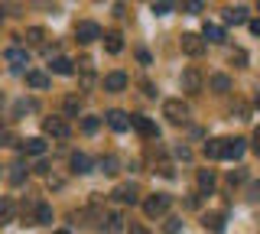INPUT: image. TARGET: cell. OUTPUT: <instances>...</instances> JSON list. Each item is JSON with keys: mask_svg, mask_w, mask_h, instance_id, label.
<instances>
[{"mask_svg": "<svg viewBox=\"0 0 260 234\" xmlns=\"http://www.w3.org/2000/svg\"><path fill=\"white\" fill-rule=\"evenodd\" d=\"M162 117H166L169 124H185V120H189V104H185L182 98L162 101Z\"/></svg>", "mask_w": 260, "mask_h": 234, "instance_id": "1", "label": "cell"}, {"mask_svg": "<svg viewBox=\"0 0 260 234\" xmlns=\"http://www.w3.org/2000/svg\"><path fill=\"white\" fill-rule=\"evenodd\" d=\"M104 49H108L111 55H117L120 49H124V36H120L117 29H111V33H104Z\"/></svg>", "mask_w": 260, "mask_h": 234, "instance_id": "11", "label": "cell"}, {"mask_svg": "<svg viewBox=\"0 0 260 234\" xmlns=\"http://www.w3.org/2000/svg\"><path fill=\"white\" fill-rule=\"evenodd\" d=\"M202 36H205L208 43H224V29H221V26H215V23H205Z\"/></svg>", "mask_w": 260, "mask_h": 234, "instance_id": "18", "label": "cell"}, {"mask_svg": "<svg viewBox=\"0 0 260 234\" xmlns=\"http://www.w3.org/2000/svg\"><path fill=\"white\" fill-rule=\"evenodd\" d=\"M130 127H137V130H140L143 137H159V130H156V124H153L150 117H143V114H130Z\"/></svg>", "mask_w": 260, "mask_h": 234, "instance_id": "7", "label": "cell"}, {"mask_svg": "<svg viewBox=\"0 0 260 234\" xmlns=\"http://www.w3.org/2000/svg\"><path fill=\"white\" fill-rule=\"evenodd\" d=\"M250 143H254V153H257V156H260V127H257V130H254V140H250Z\"/></svg>", "mask_w": 260, "mask_h": 234, "instance_id": "38", "label": "cell"}, {"mask_svg": "<svg viewBox=\"0 0 260 234\" xmlns=\"http://www.w3.org/2000/svg\"><path fill=\"white\" fill-rule=\"evenodd\" d=\"M244 140H238V137H234V140H224V156L221 159H241L244 156Z\"/></svg>", "mask_w": 260, "mask_h": 234, "instance_id": "10", "label": "cell"}, {"mask_svg": "<svg viewBox=\"0 0 260 234\" xmlns=\"http://www.w3.org/2000/svg\"><path fill=\"white\" fill-rule=\"evenodd\" d=\"M205 156L208 159H221L224 156V140H208L205 143Z\"/></svg>", "mask_w": 260, "mask_h": 234, "instance_id": "21", "label": "cell"}, {"mask_svg": "<svg viewBox=\"0 0 260 234\" xmlns=\"http://www.w3.org/2000/svg\"><path fill=\"white\" fill-rule=\"evenodd\" d=\"M114 198H117V202H124V205H134V202H137V189H134V185H117Z\"/></svg>", "mask_w": 260, "mask_h": 234, "instance_id": "15", "label": "cell"}, {"mask_svg": "<svg viewBox=\"0 0 260 234\" xmlns=\"http://www.w3.org/2000/svg\"><path fill=\"white\" fill-rule=\"evenodd\" d=\"M101 173H108V176L117 173V156H104L101 159Z\"/></svg>", "mask_w": 260, "mask_h": 234, "instance_id": "28", "label": "cell"}, {"mask_svg": "<svg viewBox=\"0 0 260 234\" xmlns=\"http://www.w3.org/2000/svg\"><path fill=\"white\" fill-rule=\"evenodd\" d=\"M127 88V75L124 72H111V75H104V91H124Z\"/></svg>", "mask_w": 260, "mask_h": 234, "instance_id": "9", "label": "cell"}, {"mask_svg": "<svg viewBox=\"0 0 260 234\" xmlns=\"http://www.w3.org/2000/svg\"><path fill=\"white\" fill-rule=\"evenodd\" d=\"M127 234H150V231H146L143 224H130V228H127Z\"/></svg>", "mask_w": 260, "mask_h": 234, "instance_id": "37", "label": "cell"}, {"mask_svg": "<svg viewBox=\"0 0 260 234\" xmlns=\"http://www.w3.org/2000/svg\"><path fill=\"white\" fill-rule=\"evenodd\" d=\"M231 62H238V65L244 69V65H247V52H244V49H234L231 52Z\"/></svg>", "mask_w": 260, "mask_h": 234, "instance_id": "33", "label": "cell"}, {"mask_svg": "<svg viewBox=\"0 0 260 234\" xmlns=\"http://www.w3.org/2000/svg\"><path fill=\"white\" fill-rule=\"evenodd\" d=\"M49 221H52V205L39 202V205H36V215H32V224H49Z\"/></svg>", "mask_w": 260, "mask_h": 234, "instance_id": "16", "label": "cell"}, {"mask_svg": "<svg viewBox=\"0 0 260 234\" xmlns=\"http://www.w3.org/2000/svg\"><path fill=\"white\" fill-rule=\"evenodd\" d=\"M199 189L202 192H211V189H215V173H211V169H202V173H199Z\"/></svg>", "mask_w": 260, "mask_h": 234, "instance_id": "24", "label": "cell"}, {"mask_svg": "<svg viewBox=\"0 0 260 234\" xmlns=\"http://www.w3.org/2000/svg\"><path fill=\"white\" fill-rule=\"evenodd\" d=\"M120 231H124V215H120V212H111L108 215V224L101 228V234H120Z\"/></svg>", "mask_w": 260, "mask_h": 234, "instance_id": "12", "label": "cell"}, {"mask_svg": "<svg viewBox=\"0 0 260 234\" xmlns=\"http://www.w3.org/2000/svg\"><path fill=\"white\" fill-rule=\"evenodd\" d=\"M250 33H254V36H260V20H254V23H250Z\"/></svg>", "mask_w": 260, "mask_h": 234, "instance_id": "40", "label": "cell"}, {"mask_svg": "<svg viewBox=\"0 0 260 234\" xmlns=\"http://www.w3.org/2000/svg\"><path fill=\"white\" fill-rule=\"evenodd\" d=\"M202 85H205V78H202V72L195 69V65H189V69L182 72V91L199 94V91H202Z\"/></svg>", "mask_w": 260, "mask_h": 234, "instance_id": "3", "label": "cell"}, {"mask_svg": "<svg viewBox=\"0 0 260 234\" xmlns=\"http://www.w3.org/2000/svg\"><path fill=\"white\" fill-rule=\"evenodd\" d=\"M257 108H260V91H257Z\"/></svg>", "mask_w": 260, "mask_h": 234, "instance_id": "41", "label": "cell"}, {"mask_svg": "<svg viewBox=\"0 0 260 234\" xmlns=\"http://www.w3.org/2000/svg\"><path fill=\"white\" fill-rule=\"evenodd\" d=\"M234 114H238V120H247V104H234Z\"/></svg>", "mask_w": 260, "mask_h": 234, "instance_id": "35", "label": "cell"}, {"mask_svg": "<svg viewBox=\"0 0 260 234\" xmlns=\"http://www.w3.org/2000/svg\"><path fill=\"white\" fill-rule=\"evenodd\" d=\"M52 72H55V75H72V72H75V62L65 59V55H59V59L52 62Z\"/></svg>", "mask_w": 260, "mask_h": 234, "instance_id": "19", "label": "cell"}, {"mask_svg": "<svg viewBox=\"0 0 260 234\" xmlns=\"http://www.w3.org/2000/svg\"><path fill=\"white\" fill-rule=\"evenodd\" d=\"M10 169H13V173H10V182H13V185H20V182H23V176H26V173H23L26 166H23V163H13Z\"/></svg>", "mask_w": 260, "mask_h": 234, "instance_id": "29", "label": "cell"}, {"mask_svg": "<svg viewBox=\"0 0 260 234\" xmlns=\"http://www.w3.org/2000/svg\"><path fill=\"white\" fill-rule=\"evenodd\" d=\"M43 127H46V133H49V137H55V140H65V137L72 133V127L65 124V117H49Z\"/></svg>", "mask_w": 260, "mask_h": 234, "instance_id": "6", "label": "cell"}, {"mask_svg": "<svg viewBox=\"0 0 260 234\" xmlns=\"http://www.w3.org/2000/svg\"><path fill=\"white\" fill-rule=\"evenodd\" d=\"M179 46H182V52H185V55H202V52H205V39L195 36V33H182Z\"/></svg>", "mask_w": 260, "mask_h": 234, "instance_id": "5", "label": "cell"}, {"mask_svg": "<svg viewBox=\"0 0 260 234\" xmlns=\"http://www.w3.org/2000/svg\"><path fill=\"white\" fill-rule=\"evenodd\" d=\"M221 221H224L221 212H211V215L202 218V224H205V228H211V231H221Z\"/></svg>", "mask_w": 260, "mask_h": 234, "instance_id": "25", "label": "cell"}, {"mask_svg": "<svg viewBox=\"0 0 260 234\" xmlns=\"http://www.w3.org/2000/svg\"><path fill=\"white\" fill-rule=\"evenodd\" d=\"M169 10H173V4H153V13H156V17H166Z\"/></svg>", "mask_w": 260, "mask_h": 234, "instance_id": "34", "label": "cell"}, {"mask_svg": "<svg viewBox=\"0 0 260 234\" xmlns=\"http://www.w3.org/2000/svg\"><path fill=\"white\" fill-rule=\"evenodd\" d=\"M7 62H10V69L20 72L23 65H26V52L23 49H7Z\"/></svg>", "mask_w": 260, "mask_h": 234, "instance_id": "20", "label": "cell"}, {"mask_svg": "<svg viewBox=\"0 0 260 234\" xmlns=\"http://www.w3.org/2000/svg\"><path fill=\"white\" fill-rule=\"evenodd\" d=\"M10 140H13V137H10V130H7V127L0 124V147H7V143H10Z\"/></svg>", "mask_w": 260, "mask_h": 234, "instance_id": "36", "label": "cell"}, {"mask_svg": "<svg viewBox=\"0 0 260 234\" xmlns=\"http://www.w3.org/2000/svg\"><path fill=\"white\" fill-rule=\"evenodd\" d=\"M23 147H26V153H32V156H43V153H46V140H43V137H32V140H26Z\"/></svg>", "mask_w": 260, "mask_h": 234, "instance_id": "23", "label": "cell"}, {"mask_svg": "<svg viewBox=\"0 0 260 234\" xmlns=\"http://www.w3.org/2000/svg\"><path fill=\"white\" fill-rule=\"evenodd\" d=\"M72 173H78V176L91 173V159H88L85 153H75V156H72Z\"/></svg>", "mask_w": 260, "mask_h": 234, "instance_id": "13", "label": "cell"}, {"mask_svg": "<svg viewBox=\"0 0 260 234\" xmlns=\"http://www.w3.org/2000/svg\"><path fill=\"white\" fill-rule=\"evenodd\" d=\"M108 124H111V130L124 133L130 127V114H124V111H108Z\"/></svg>", "mask_w": 260, "mask_h": 234, "instance_id": "8", "label": "cell"}, {"mask_svg": "<svg viewBox=\"0 0 260 234\" xmlns=\"http://www.w3.org/2000/svg\"><path fill=\"white\" fill-rule=\"evenodd\" d=\"M98 124H101L98 117H85V120H81V130H85V133H94V130H98Z\"/></svg>", "mask_w": 260, "mask_h": 234, "instance_id": "30", "label": "cell"}, {"mask_svg": "<svg viewBox=\"0 0 260 234\" xmlns=\"http://www.w3.org/2000/svg\"><path fill=\"white\" fill-rule=\"evenodd\" d=\"M75 39L81 46L94 43V39H101V26H98V23H78V26H75Z\"/></svg>", "mask_w": 260, "mask_h": 234, "instance_id": "4", "label": "cell"}, {"mask_svg": "<svg viewBox=\"0 0 260 234\" xmlns=\"http://www.w3.org/2000/svg\"><path fill=\"white\" fill-rule=\"evenodd\" d=\"M182 231V218H169L166 221V234H179Z\"/></svg>", "mask_w": 260, "mask_h": 234, "instance_id": "32", "label": "cell"}, {"mask_svg": "<svg viewBox=\"0 0 260 234\" xmlns=\"http://www.w3.org/2000/svg\"><path fill=\"white\" fill-rule=\"evenodd\" d=\"M43 39H46V29H43V26H29V29H26V43L43 46Z\"/></svg>", "mask_w": 260, "mask_h": 234, "instance_id": "27", "label": "cell"}, {"mask_svg": "<svg viewBox=\"0 0 260 234\" xmlns=\"http://www.w3.org/2000/svg\"><path fill=\"white\" fill-rule=\"evenodd\" d=\"M211 88H215L218 94L231 91V78H228V75H211Z\"/></svg>", "mask_w": 260, "mask_h": 234, "instance_id": "26", "label": "cell"}, {"mask_svg": "<svg viewBox=\"0 0 260 234\" xmlns=\"http://www.w3.org/2000/svg\"><path fill=\"white\" fill-rule=\"evenodd\" d=\"M62 108H65V114H69V117H75L78 114V98H65Z\"/></svg>", "mask_w": 260, "mask_h": 234, "instance_id": "31", "label": "cell"}, {"mask_svg": "<svg viewBox=\"0 0 260 234\" xmlns=\"http://www.w3.org/2000/svg\"><path fill=\"white\" fill-rule=\"evenodd\" d=\"M13 215H16V205L10 198H0V224H10Z\"/></svg>", "mask_w": 260, "mask_h": 234, "instance_id": "17", "label": "cell"}, {"mask_svg": "<svg viewBox=\"0 0 260 234\" xmlns=\"http://www.w3.org/2000/svg\"><path fill=\"white\" fill-rule=\"evenodd\" d=\"M250 198H260V182H254V185H250Z\"/></svg>", "mask_w": 260, "mask_h": 234, "instance_id": "39", "label": "cell"}, {"mask_svg": "<svg viewBox=\"0 0 260 234\" xmlns=\"http://www.w3.org/2000/svg\"><path fill=\"white\" fill-rule=\"evenodd\" d=\"M169 205H173V198L166 192H156V195H150L143 202V212H146V218H159V215L169 212Z\"/></svg>", "mask_w": 260, "mask_h": 234, "instance_id": "2", "label": "cell"}, {"mask_svg": "<svg viewBox=\"0 0 260 234\" xmlns=\"http://www.w3.org/2000/svg\"><path fill=\"white\" fill-rule=\"evenodd\" d=\"M55 234H69V231H55Z\"/></svg>", "mask_w": 260, "mask_h": 234, "instance_id": "42", "label": "cell"}, {"mask_svg": "<svg viewBox=\"0 0 260 234\" xmlns=\"http://www.w3.org/2000/svg\"><path fill=\"white\" fill-rule=\"evenodd\" d=\"M26 85H29V88H39V91H43V88H49V78L43 75V72H26Z\"/></svg>", "mask_w": 260, "mask_h": 234, "instance_id": "22", "label": "cell"}, {"mask_svg": "<svg viewBox=\"0 0 260 234\" xmlns=\"http://www.w3.org/2000/svg\"><path fill=\"white\" fill-rule=\"evenodd\" d=\"M244 20H247V7H228L224 10V23H234V26H238Z\"/></svg>", "mask_w": 260, "mask_h": 234, "instance_id": "14", "label": "cell"}]
</instances>
